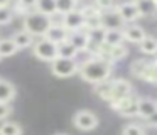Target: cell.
<instances>
[{"instance_id": "cell-1", "label": "cell", "mask_w": 157, "mask_h": 135, "mask_svg": "<svg viewBox=\"0 0 157 135\" xmlns=\"http://www.w3.org/2000/svg\"><path fill=\"white\" fill-rule=\"evenodd\" d=\"M112 69H113L112 63H108V61L101 59L98 56H91L86 61H83L81 64H78V74L81 76V79L91 84L110 79Z\"/></svg>"}, {"instance_id": "cell-2", "label": "cell", "mask_w": 157, "mask_h": 135, "mask_svg": "<svg viewBox=\"0 0 157 135\" xmlns=\"http://www.w3.org/2000/svg\"><path fill=\"white\" fill-rule=\"evenodd\" d=\"M22 24H24L25 32H29L36 39V37H44L46 30L49 29V25L52 24V20H51V17L32 10V12H29V14L24 15Z\"/></svg>"}, {"instance_id": "cell-3", "label": "cell", "mask_w": 157, "mask_h": 135, "mask_svg": "<svg viewBox=\"0 0 157 135\" xmlns=\"http://www.w3.org/2000/svg\"><path fill=\"white\" fill-rule=\"evenodd\" d=\"M32 54L44 63H51L58 57V44L41 37L39 40H34V44H32Z\"/></svg>"}, {"instance_id": "cell-4", "label": "cell", "mask_w": 157, "mask_h": 135, "mask_svg": "<svg viewBox=\"0 0 157 135\" xmlns=\"http://www.w3.org/2000/svg\"><path fill=\"white\" fill-rule=\"evenodd\" d=\"M78 61L66 59V57H56L51 61V73L58 78H71L78 73Z\"/></svg>"}, {"instance_id": "cell-5", "label": "cell", "mask_w": 157, "mask_h": 135, "mask_svg": "<svg viewBox=\"0 0 157 135\" xmlns=\"http://www.w3.org/2000/svg\"><path fill=\"white\" fill-rule=\"evenodd\" d=\"M100 120L95 111L91 110H78L73 115V125L81 132H91L98 127Z\"/></svg>"}, {"instance_id": "cell-6", "label": "cell", "mask_w": 157, "mask_h": 135, "mask_svg": "<svg viewBox=\"0 0 157 135\" xmlns=\"http://www.w3.org/2000/svg\"><path fill=\"white\" fill-rule=\"evenodd\" d=\"M157 111V101L150 96H137V117L152 122Z\"/></svg>"}, {"instance_id": "cell-7", "label": "cell", "mask_w": 157, "mask_h": 135, "mask_svg": "<svg viewBox=\"0 0 157 135\" xmlns=\"http://www.w3.org/2000/svg\"><path fill=\"white\" fill-rule=\"evenodd\" d=\"M115 10L120 15V19L123 20V24H128V25L140 19V12H139V9H137L133 0H125V2L115 5Z\"/></svg>"}, {"instance_id": "cell-8", "label": "cell", "mask_w": 157, "mask_h": 135, "mask_svg": "<svg viewBox=\"0 0 157 135\" xmlns=\"http://www.w3.org/2000/svg\"><path fill=\"white\" fill-rule=\"evenodd\" d=\"M112 108L120 115V117H125V118L137 117V96L130 94V96L122 98V100H118V101H113Z\"/></svg>"}, {"instance_id": "cell-9", "label": "cell", "mask_w": 157, "mask_h": 135, "mask_svg": "<svg viewBox=\"0 0 157 135\" xmlns=\"http://www.w3.org/2000/svg\"><path fill=\"white\" fill-rule=\"evenodd\" d=\"M98 22H100V27H103L105 30H110V29H123V27H125L123 20L120 19V15L117 14L115 9L105 10V12H100Z\"/></svg>"}, {"instance_id": "cell-10", "label": "cell", "mask_w": 157, "mask_h": 135, "mask_svg": "<svg viewBox=\"0 0 157 135\" xmlns=\"http://www.w3.org/2000/svg\"><path fill=\"white\" fill-rule=\"evenodd\" d=\"M133 93V86L130 81L123 79V78H118V79H113L112 81V100L110 103L113 101H118L122 98H127Z\"/></svg>"}, {"instance_id": "cell-11", "label": "cell", "mask_w": 157, "mask_h": 135, "mask_svg": "<svg viewBox=\"0 0 157 135\" xmlns=\"http://www.w3.org/2000/svg\"><path fill=\"white\" fill-rule=\"evenodd\" d=\"M61 25L64 27L68 32H75V30H81L85 29V19L83 15L79 14V10H71V12L64 14L61 20Z\"/></svg>"}, {"instance_id": "cell-12", "label": "cell", "mask_w": 157, "mask_h": 135, "mask_svg": "<svg viewBox=\"0 0 157 135\" xmlns=\"http://www.w3.org/2000/svg\"><path fill=\"white\" fill-rule=\"evenodd\" d=\"M122 32H123V39H125L127 42H132V44H140L147 36L145 30H144L140 25H137V24L125 25L122 29Z\"/></svg>"}, {"instance_id": "cell-13", "label": "cell", "mask_w": 157, "mask_h": 135, "mask_svg": "<svg viewBox=\"0 0 157 135\" xmlns=\"http://www.w3.org/2000/svg\"><path fill=\"white\" fill-rule=\"evenodd\" d=\"M68 34L69 32L61 25V24H51L49 29L46 30V34H44V39L51 40V42H54V44H61V42H64V40H68Z\"/></svg>"}, {"instance_id": "cell-14", "label": "cell", "mask_w": 157, "mask_h": 135, "mask_svg": "<svg viewBox=\"0 0 157 135\" xmlns=\"http://www.w3.org/2000/svg\"><path fill=\"white\" fill-rule=\"evenodd\" d=\"M68 42L71 44L73 47H75L78 52H81V51H88V34H86L85 29L81 30H75V32H69L68 34Z\"/></svg>"}, {"instance_id": "cell-15", "label": "cell", "mask_w": 157, "mask_h": 135, "mask_svg": "<svg viewBox=\"0 0 157 135\" xmlns=\"http://www.w3.org/2000/svg\"><path fill=\"white\" fill-rule=\"evenodd\" d=\"M17 94V88L12 81L0 76V103H10Z\"/></svg>"}, {"instance_id": "cell-16", "label": "cell", "mask_w": 157, "mask_h": 135, "mask_svg": "<svg viewBox=\"0 0 157 135\" xmlns=\"http://www.w3.org/2000/svg\"><path fill=\"white\" fill-rule=\"evenodd\" d=\"M123 42H125V39H123L122 29L105 30V37H103V46L105 47H115V46H120Z\"/></svg>"}, {"instance_id": "cell-17", "label": "cell", "mask_w": 157, "mask_h": 135, "mask_svg": "<svg viewBox=\"0 0 157 135\" xmlns=\"http://www.w3.org/2000/svg\"><path fill=\"white\" fill-rule=\"evenodd\" d=\"M10 39H12V42L15 44L17 49H27V47H31L32 44H34V37H32L29 32H25L24 29L14 32V36H12Z\"/></svg>"}, {"instance_id": "cell-18", "label": "cell", "mask_w": 157, "mask_h": 135, "mask_svg": "<svg viewBox=\"0 0 157 135\" xmlns=\"http://www.w3.org/2000/svg\"><path fill=\"white\" fill-rule=\"evenodd\" d=\"M140 12V17H152L157 9V0H133Z\"/></svg>"}, {"instance_id": "cell-19", "label": "cell", "mask_w": 157, "mask_h": 135, "mask_svg": "<svg viewBox=\"0 0 157 135\" xmlns=\"http://www.w3.org/2000/svg\"><path fill=\"white\" fill-rule=\"evenodd\" d=\"M93 90H95V93L98 94V98H101V100H105V101L112 100V81L110 79L93 84Z\"/></svg>"}, {"instance_id": "cell-20", "label": "cell", "mask_w": 157, "mask_h": 135, "mask_svg": "<svg viewBox=\"0 0 157 135\" xmlns=\"http://www.w3.org/2000/svg\"><path fill=\"white\" fill-rule=\"evenodd\" d=\"M34 10L39 14H44L48 17H52L56 14V3L54 0H36Z\"/></svg>"}, {"instance_id": "cell-21", "label": "cell", "mask_w": 157, "mask_h": 135, "mask_svg": "<svg viewBox=\"0 0 157 135\" xmlns=\"http://www.w3.org/2000/svg\"><path fill=\"white\" fill-rule=\"evenodd\" d=\"M139 49L142 54H147V56H154L157 52V40L154 36H145V39L139 44Z\"/></svg>"}, {"instance_id": "cell-22", "label": "cell", "mask_w": 157, "mask_h": 135, "mask_svg": "<svg viewBox=\"0 0 157 135\" xmlns=\"http://www.w3.org/2000/svg\"><path fill=\"white\" fill-rule=\"evenodd\" d=\"M149 64H150V61H147V59H135L132 64H130V73H132V76L142 79V76L145 74Z\"/></svg>"}, {"instance_id": "cell-23", "label": "cell", "mask_w": 157, "mask_h": 135, "mask_svg": "<svg viewBox=\"0 0 157 135\" xmlns=\"http://www.w3.org/2000/svg\"><path fill=\"white\" fill-rule=\"evenodd\" d=\"M78 54H79V52L71 46V44L68 42V40H64V42L58 44V57H66V59H76V56H78Z\"/></svg>"}, {"instance_id": "cell-24", "label": "cell", "mask_w": 157, "mask_h": 135, "mask_svg": "<svg viewBox=\"0 0 157 135\" xmlns=\"http://www.w3.org/2000/svg\"><path fill=\"white\" fill-rule=\"evenodd\" d=\"M17 51L19 49L15 47V44L12 42L10 37H7V39H0V57H10V56H14Z\"/></svg>"}, {"instance_id": "cell-25", "label": "cell", "mask_w": 157, "mask_h": 135, "mask_svg": "<svg viewBox=\"0 0 157 135\" xmlns=\"http://www.w3.org/2000/svg\"><path fill=\"white\" fill-rule=\"evenodd\" d=\"M0 135H22V127L15 122H2Z\"/></svg>"}, {"instance_id": "cell-26", "label": "cell", "mask_w": 157, "mask_h": 135, "mask_svg": "<svg viewBox=\"0 0 157 135\" xmlns=\"http://www.w3.org/2000/svg\"><path fill=\"white\" fill-rule=\"evenodd\" d=\"M54 3H56V14H61V15L71 12V10H76V5H78L73 0H54Z\"/></svg>"}, {"instance_id": "cell-27", "label": "cell", "mask_w": 157, "mask_h": 135, "mask_svg": "<svg viewBox=\"0 0 157 135\" xmlns=\"http://www.w3.org/2000/svg\"><path fill=\"white\" fill-rule=\"evenodd\" d=\"M15 2V12H19L21 15L32 12L36 7V0H14Z\"/></svg>"}, {"instance_id": "cell-28", "label": "cell", "mask_w": 157, "mask_h": 135, "mask_svg": "<svg viewBox=\"0 0 157 135\" xmlns=\"http://www.w3.org/2000/svg\"><path fill=\"white\" fill-rule=\"evenodd\" d=\"M79 14L83 15V19L85 20H90V19H96V17L100 15V10L96 9L93 3H90V5H85L79 9Z\"/></svg>"}, {"instance_id": "cell-29", "label": "cell", "mask_w": 157, "mask_h": 135, "mask_svg": "<svg viewBox=\"0 0 157 135\" xmlns=\"http://www.w3.org/2000/svg\"><path fill=\"white\" fill-rule=\"evenodd\" d=\"M142 81H145V83H149V84H155V81H157V69H155V63H154V61H150V64H149V68H147L145 74L142 76Z\"/></svg>"}, {"instance_id": "cell-30", "label": "cell", "mask_w": 157, "mask_h": 135, "mask_svg": "<svg viewBox=\"0 0 157 135\" xmlns=\"http://www.w3.org/2000/svg\"><path fill=\"white\" fill-rule=\"evenodd\" d=\"M122 135H145V130L139 123H127L122 128Z\"/></svg>"}, {"instance_id": "cell-31", "label": "cell", "mask_w": 157, "mask_h": 135, "mask_svg": "<svg viewBox=\"0 0 157 135\" xmlns=\"http://www.w3.org/2000/svg\"><path fill=\"white\" fill-rule=\"evenodd\" d=\"M14 20V12L10 7H0V25H9Z\"/></svg>"}, {"instance_id": "cell-32", "label": "cell", "mask_w": 157, "mask_h": 135, "mask_svg": "<svg viewBox=\"0 0 157 135\" xmlns=\"http://www.w3.org/2000/svg\"><path fill=\"white\" fill-rule=\"evenodd\" d=\"M93 5H95L100 12H105V10L115 9L117 2H115V0H95V3H93Z\"/></svg>"}, {"instance_id": "cell-33", "label": "cell", "mask_w": 157, "mask_h": 135, "mask_svg": "<svg viewBox=\"0 0 157 135\" xmlns=\"http://www.w3.org/2000/svg\"><path fill=\"white\" fill-rule=\"evenodd\" d=\"M10 113H12L10 103H0V120H5Z\"/></svg>"}, {"instance_id": "cell-34", "label": "cell", "mask_w": 157, "mask_h": 135, "mask_svg": "<svg viewBox=\"0 0 157 135\" xmlns=\"http://www.w3.org/2000/svg\"><path fill=\"white\" fill-rule=\"evenodd\" d=\"M14 0H0V7H10Z\"/></svg>"}, {"instance_id": "cell-35", "label": "cell", "mask_w": 157, "mask_h": 135, "mask_svg": "<svg viewBox=\"0 0 157 135\" xmlns=\"http://www.w3.org/2000/svg\"><path fill=\"white\" fill-rule=\"evenodd\" d=\"M73 2H76V3H79V2H81V0H73Z\"/></svg>"}, {"instance_id": "cell-36", "label": "cell", "mask_w": 157, "mask_h": 135, "mask_svg": "<svg viewBox=\"0 0 157 135\" xmlns=\"http://www.w3.org/2000/svg\"><path fill=\"white\" fill-rule=\"evenodd\" d=\"M56 135H68V133H56Z\"/></svg>"}, {"instance_id": "cell-37", "label": "cell", "mask_w": 157, "mask_h": 135, "mask_svg": "<svg viewBox=\"0 0 157 135\" xmlns=\"http://www.w3.org/2000/svg\"><path fill=\"white\" fill-rule=\"evenodd\" d=\"M0 59H2V57H0Z\"/></svg>"}]
</instances>
